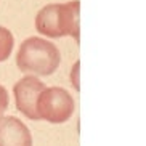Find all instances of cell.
I'll return each instance as SVG.
<instances>
[{
	"instance_id": "cell-9",
	"label": "cell",
	"mask_w": 146,
	"mask_h": 146,
	"mask_svg": "<svg viewBox=\"0 0 146 146\" xmlns=\"http://www.w3.org/2000/svg\"><path fill=\"white\" fill-rule=\"evenodd\" d=\"M79 71H80V61H76L71 69V84L76 90H80V82H79Z\"/></svg>"
},
{
	"instance_id": "cell-2",
	"label": "cell",
	"mask_w": 146,
	"mask_h": 146,
	"mask_svg": "<svg viewBox=\"0 0 146 146\" xmlns=\"http://www.w3.org/2000/svg\"><path fill=\"white\" fill-rule=\"evenodd\" d=\"M74 98L61 87H45L37 100V114L50 124H63L74 114Z\"/></svg>"
},
{
	"instance_id": "cell-6",
	"label": "cell",
	"mask_w": 146,
	"mask_h": 146,
	"mask_svg": "<svg viewBox=\"0 0 146 146\" xmlns=\"http://www.w3.org/2000/svg\"><path fill=\"white\" fill-rule=\"evenodd\" d=\"M60 3L45 5L35 16V29L47 39H58L63 37L60 27V13H58Z\"/></svg>"
},
{
	"instance_id": "cell-1",
	"label": "cell",
	"mask_w": 146,
	"mask_h": 146,
	"mask_svg": "<svg viewBox=\"0 0 146 146\" xmlns=\"http://www.w3.org/2000/svg\"><path fill=\"white\" fill-rule=\"evenodd\" d=\"M61 53L55 43L40 37L24 39L16 53V66L24 74L47 77L60 68Z\"/></svg>"
},
{
	"instance_id": "cell-8",
	"label": "cell",
	"mask_w": 146,
	"mask_h": 146,
	"mask_svg": "<svg viewBox=\"0 0 146 146\" xmlns=\"http://www.w3.org/2000/svg\"><path fill=\"white\" fill-rule=\"evenodd\" d=\"M8 104H10V96H8V92L3 85H0V117L3 116L7 109H8Z\"/></svg>"
},
{
	"instance_id": "cell-4",
	"label": "cell",
	"mask_w": 146,
	"mask_h": 146,
	"mask_svg": "<svg viewBox=\"0 0 146 146\" xmlns=\"http://www.w3.org/2000/svg\"><path fill=\"white\" fill-rule=\"evenodd\" d=\"M0 146H32V135L27 125L15 116H2Z\"/></svg>"
},
{
	"instance_id": "cell-3",
	"label": "cell",
	"mask_w": 146,
	"mask_h": 146,
	"mask_svg": "<svg viewBox=\"0 0 146 146\" xmlns=\"http://www.w3.org/2000/svg\"><path fill=\"white\" fill-rule=\"evenodd\" d=\"M45 88V84L40 80L37 76H24L15 84L13 95H15V103L16 109L21 112L23 116H26L31 120H39L37 114V100L42 90Z\"/></svg>"
},
{
	"instance_id": "cell-5",
	"label": "cell",
	"mask_w": 146,
	"mask_h": 146,
	"mask_svg": "<svg viewBox=\"0 0 146 146\" xmlns=\"http://www.w3.org/2000/svg\"><path fill=\"white\" fill-rule=\"evenodd\" d=\"M58 13H60V27L63 37L71 35L79 43L80 40V2L72 0V2L60 3Z\"/></svg>"
},
{
	"instance_id": "cell-7",
	"label": "cell",
	"mask_w": 146,
	"mask_h": 146,
	"mask_svg": "<svg viewBox=\"0 0 146 146\" xmlns=\"http://www.w3.org/2000/svg\"><path fill=\"white\" fill-rule=\"evenodd\" d=\"M15 47V37L7 27L0 26V63L8 60Z\"/></svg>"
}]
</instances>
